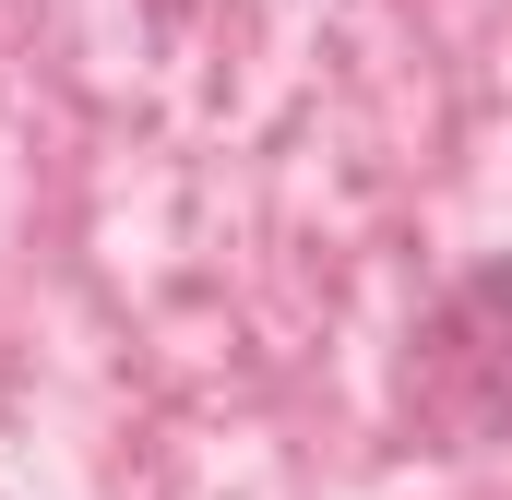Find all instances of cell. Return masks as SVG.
Listing matches in <instances>:
<instances>
[{
  "label": "cell",
  "instance_id": "1",
  "mask_svg": "<svg viewBox=\"0 0 512 500\" xmlns=\"http://www.w3.org/2000/svg\"><path fill=\"white\" fill-rule=\"evenodd\" d=\"M429 358L465 393V429H477V441H512V262H477V274L441 298Z\"/></svg>",
  "mask_w": 512,
  "mask_h": 500
}]
</instances>
